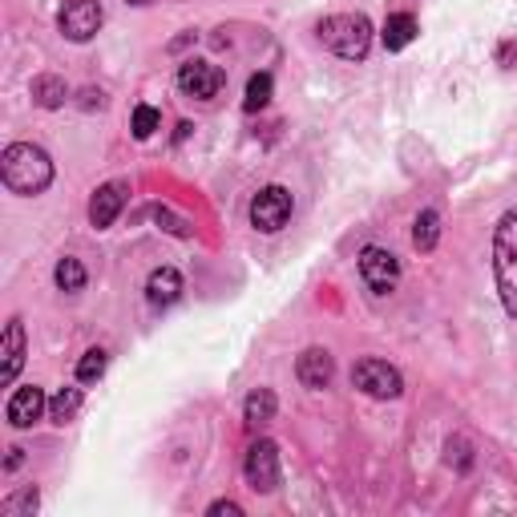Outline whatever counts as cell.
<instances>
[{
  "label": "cell",
  "mask_w": 517,
  "mask_h": 517,
  "mask_svg": "<svg viewBox=\"0 0 517 517\" xmlns=\"http://www.w3.org/2000/svg\"><path fill=\"white\" fill-rule=\"evenodd\" d=\"M0 178H5V186L13 194L37 198L53 182V158L33 142H13L5 154H0Z\"/></svg>",
  "instance_id": "1"
},
{
  "label": "cell",
  "mask_w": 517,
  "mask_h": 517,
  "mask_svg": "<svg viewBox=\"0 0 517 517\" xmlns=\"http://www.w3.org/2000/svg\"><path fill=\"white\" fill-rule=\"evenodd\" d=\"M493 275L509 316H517V211H505L493 227Z\"/></svg>",
  "instance_id": "2"
},
{
  "label": "cell",
  "mask_w": 517,
  "mask_h": 517,
  "mask_svg": "<svg viewBox=\"0 0 517 517\" xmlns=\"http://www.w3.org/2000/svg\"><path fill=\"white\" fill-rule=\"evenodd\" d=\"M320 41L344 61H364L372 49V21L364 13H336L320 25Z\"/></svg>",
  "instance_id": "3"
},
{
  "label": "cell",
  "mask_w": 517,
  "mask_h": 517,
  "mask_svg": "<svg viewBox=\"0 0 517 517\" xmlns=\"http://www.w3.org/2000/svg\"><path fill=\"white\" fill-rule=\"evenodd\" d=\"M352 384H356L364 396H372V400H396V396L404 392L400 372H396L392 364H384V360H372V356L352 368Z\"/></svg>",
  "instance_id": "4"
},
{
  "label": "cell",
  "mask_w": 517,
  "mask_h": 517,
  "mask_svg": "<svg viewBox=\"0 0 517 517\" xmlns=\"http://www.w3.org/2000/svg\"><path fill=\"white\" fill-rule=\"evenodd\" d=\"M291 190H283V186H263L259 194H255V202H251V223H255V231H263V235H275V231H283L287 227V219H291Z\"/></svg>",
  "instance_id": "5"
},
{
  "label": "cell",
  "mask_w": 517,
  "mask_h": 517,
  "mask_svg": "<svg viewBox=\"0 0 517 517\" xmlns=\"http://www.w3.org/2000/svg\"><path fill=\"white\" fill-rule=\"evenodd\" d=\"M223 85H227V73L219 69V65H211V61H182L178 65V89L186 93V97H198V101H211V97H219L223 93Z\"/></svg>",
  "instance_id": "6"
},
{
  "label": "cell",
  "mask_w": 517,
  "mask_h": 517,
  "mask_svg": "<svg viewBox=\"0 0 517 517\" xmlns=\"http://www.w3.org/2000/svg\"><path fill=\"white\" fill-rule=\"evenodd\" d=\"M360 275H364L372 295H388L400 283V259L384 247H364L360 251Z\"/></svg>",
  "instance_id": "7"
},
{
  "label": "cell",
  "mask_w": 517,
  "mask_h": 517,
  "mask_svg": "<svg viewBox=\"0 0 517 517\" xmlns=\"http://www.w3.org/2000/svg\"><path fill=\"white\" fill-rule=\"evenodd\" d=\"M101 21H106V13H101L97 0H65V9H61V17H57L61 33H65L69 41H77V45L89 41V37H97Z\"/></svg>",
  "instance_id": "8"
},
{
  "label": "cell",
  "mask_w": 517,
  "mask_h": 517,
  "mask_svg": "<svg viewBox=\"0 0 517 517\" xmlns=\"http://www.w3.org/2000/svg\"><path fill=\"white\" fill-rule=\"evenodd\" d=\"M247 481L255 493H271L279 485V445L275 441H255L247 449V465H243Z\"/></svg>",
  "instance_id": "9"
},
{
  "label": "cell",
  "mask_w": 517,
  "mask_h": 517,
  "mask_svg": "<svg viewBox=\"0 0 517 517\" xmlns=\"http://www.w3.org/2000/svg\"><path fill=\"white\" fill-rule=\"evenodd\" d=\"M45 392L37 388V384H25V388H17L13 396H9V408H5V417H9V425L13 429H33L37 421H41V412H45Z\"/></svg>",
  "instance_id": "10"
},
{
  "label": "cell",
  "mask_w": 517,
  "mask_h": 517,
  "mask_svg": "<svg viewBox=\"0 0 517 517\" xmlns=\"http://www.w3.org/2000/svg\"><path fill=\"white\" fill-rule=\"evenodd\" d=\"M295 376L303 388H328L332 376H336V360L328 348H307L299 360H295Z\"/></svg>",
  "instance_id": "11"
},
{
  "label": "cell",
  "mask_w": 517,
  "mask_h": 517,
  "mask_svg": "<svg viewBox=\"0 0 517 517\" xmlns=\"http://www.w3.org/2000/svg\"><path fill=\"white\" fill-rule=\"evenodd\" d=\"M122 206H126V186L122 182H106V186H97V194L89 198V223L101 231V227H114V219L122 215Z\"/></svg>",
  "instance_id": "12"
},
{
  "label": "cell",
  "mask_w": 517,
  "mask_h": 517,
  "mask_svg": "<svg viewBox=\"0 0 517 517\" xmlns=\"http://www.w3.org/2000/svg\"><path fill=\"white\" fill-rule=\"evenodd\" d=\"M0 384H13L17 376H21V368H25V324L13 316L9 320V328H5V348H0Z\"/></svg>",
  "instance_id": "13"
},
{
  "label": "cell",
  "mask_w": 517,
  "mask_h": 517,
  "mask_svg": "<svg viewBox=\"0 0 517 517\" xmlns=\"http://www.w3.org/2000/svg\"><path fill=\"white\" fill-rule=\"evenodd\" d=\"M178 295H182V275H178L174 267L150 271V279H146V299H150L154 307H170Z\"/></svg>",
  "instance_id": "14"
},
{
  "label": "cell",
  "mask_w": 517,
  "mask_h": 517,
  "mask_svg": "<svg viewBox=\"0 0 517 517\" xmlns=\"http://www.w3.org/2000/svg\"><path fill=\"white\" fill-rule=\"evenodd\" d=\"M380 41H384V49H388V53L408 49L412 41H417V17H412V13H392V17L384 21Z\"/></svg>",
  "instance_id": "15"
},
{
  "label": "cell",
  "mask_w": 517,
  "mask_h": 517,
  "mask_svg": "<svg viewBox=\"0 0 517 517\" xmlns=\"http://www.w3.org/2000/svg\"><path fill=\"white\" fill-rule=\"evenodd\" d=\"M275 408H279V400H275V392L271 388H255L251 396H247V425L251 429H263L267 421H275Z\"/></svg>",
  "instance_id": "16"
},
{
  "label": "cell",
  "mask_w": 517,
  "mask_h": 517,
  "mask_svg": "<svg viewBox=\"0 0 517 517\" xmlns=\"http://www.w3.org/2000/svg\"><path fill=\"white\" fill-rule=\"evenodd\" d=\"M65 97H69V89H65V81H61V77L45 73V77H37V81H33V101H37L41 110H57V106H65Z\"/></svg>",
  "instance_id": "17"
},
{
  "label": "cell",
  "mask_w": 517,
  "mask_h": 517,
  "mask_svg": "<svg viewBox=\"0 0 517 517\" xmlns=\"http://www.w3.org/2000/svg\"><path fill=\"white\" fill-rule=\"evenodd\" d=\"M412 243H417V251H433L441 243V215L437 211L417 215V223H412Z\"/></svg>",
  "instance_id": "18"
},
{
  "label": "cell",
  "mask_w": 517,
  "mask_h": 517,
  "mask_svg": "<svg viewBox=\"0 0 517 517\" xmlns=\"http://www.w3.org/2000/svg\"><path fill=\"white\" fill-rule=\"evenodd\" d=\"M77 408H81V388H61L53 400H49V417L57 425H69L77 417Z\"/></svg>",
  "instance_id": "19"
},
{
  "label": "cell",
  "mask_w": 517,
  "mask_h": 517,
  "mask_svg": "<svg viewBox=\"0 0 517 517\" xmlns=\"http://www.w3.org/2000/svg\"><path fill=\"white\" fill-rule=\"evenodd\" d=\"M101 376H106V352L89 348V352L81 356V364H77V380H81V384H97Z\"/></svg>",
  "instance_id": "20"
},
{
  "label": "cell",
  "mask_w": 517,
  "mask_h": 517,
  "mask_svg": "<svg viewBox=\"0 0 517 517\" xmlns=\"http://www.w3.org/2000/svg\"><path fill=\"white\" fill-rule=\"evenodd\" d=\"M53 279H57L61 291H81L85 287V267L77 259H61L57 271H53Z\"/></svg>",
  "instance_id": "21"
},
{
  "label": "cell",
  "mask_w": 517,
  "mask_h": 517,
  "mask_svg": "<svg viewBox=\"0 0 517 517\" xmlns=\"http://www.w3.org/2000/svg\"><path fill=\"white\" fill-rule=\"evenodd\" d=\"M267 101H271V73H255L247 81V101H243V106L247 110H263Z\"/></svg>",
  "instance_id": "22"
},
{
  "label": "cell",
  "mask_w": 517,
  "mask_h": 517,
  "mask_svg": "<svg viewBox=\"0 0 517 517\" xmlns=\"http://www.w3.org/2000/svg\"><path fill=\"white\" fill-rule=\"evenodd\" d=\"M158 126H162V114H158L154 106H138V110H134V138H142V142H146Z\"/></svg>",
  "instance_id": "23"
},
{
  "label": "cell",
  "mask_w": 517,
  "mask_h": 517,
  "mask_svg": "<svg viewBox=\"0 0 517 517\" xmlns=\"http://www.w3.org/2000/svg\"><path fill=\"white\" fill-rule=\"evenodd\" d=\"M33 509H37V489H21L17 497H9L5 505H0L5 517H21V513H33Z\"/></svg>",
  "instance_id": "24"
},
{
  "label": "cell",
  "mask_w": 517,
  "mask_h": 517,
  "mask_svg": "<svg viewBox=\"0 0 517 517\" xmlns=\"http://www.w3.org/2000/svg\"><path fill=\"white\" fill-rule=\"evenodd\" d=\"M154 219H158V223H166V231H174L178 239H186V235H190V227H186L182 219H174L170 211H162V206H154Z\"/></svg>",
  "instance_id": "25"
},
{
  "label": "cell",
  "mask_w": 517,
  "mask_h": 517,
  "mask_svg": "<svg viewBox=\"0 0 517 517\" xmlns=\"http://www.w3.org/2000/svg\"><path fill=\"white\" fill-rule=\"evenodd\" d=\"M206 513H211V517H243V505H235V501H215L211 509H206Z\"/></svg>",
  "instance_id": "26"
},
{
  "label": "cell",
  "mask_w": 517,
  "mask_h": 517,
  "mask_svg": "<svg viewBox=\"0 0 517 517\" xmlns=\"http://www.w3.org/2000/svg\"><path fill=\"white\" fill-rule=\"evenodd\" d=\"M81 106H85V110H93V106L101 110V106H106V97H101V89H85V93H81Z\"/></svg>",
  "instance_id": "27"
},
{
  "label": "cell",
  "mask_w": 517,
  "mask_h": 517,
  "mask_svg": "<svg viewBox=\"0 0 517 517\" xmlns=\"http://www.w3.org/2000/svg\"><path fill=\"white\" fill-rule=\"evenodd\" d=\"M513 57H517V41H501V45H497V61L509 65Z\"/></svg>",
  "instance_id": "28"
},
{
  "label": "cell",
  "mask_w": 517,
  "mask_h": 517,
  "mask_svg": "<svg viewBox=\"0 0 517 517\" xmlns=\"http://www.w3.org/2000/svg\"><path fill=\"white\" fill-rule=\"evenodd\" d=\"M21 453H25V449H9V465H5V469H21V461H25Z\"/></svg>",
  "instance_id": "29"
},
{
  "label": "cell",
  "mask_w": 517,
  "mask_h": 517,
  "mask_svg": "<svg viewBox=\"0 0 517 517\" xmlns=\"http://www.w3.org/2000/svg\"><path fill=\"white\" fill-rule=\"evenodd\" d=\"M126 5H154V0H126Z\"/></svg>",
  "instance_id": "30"
}]
</instances>
